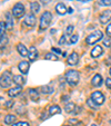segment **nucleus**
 <instances>
[{
	"mask_svg": "<svg viewBox=\"0 0 111 126\" xmlns=\"http://www.w3.org/2000/svg\"><path fill=\"white\" fill-rule=\"evenodd\" d=\"M61 113V108L58 105H53L49 108V114L50 115H56V114H60Z\"/></svg>",
	"mask_w": 111,
	"mask_h": 126,
	"instance_id": "19",
	"label": "nucleus"
},
{
	"mask_svg": "<svg viewBox=\"0 0 111 126\" xmlns=\"http://www.w3.org/2000/svg\"><path fill=\"white\" fill-rule=\"evenodd\" d=\"M41 92L43 94H51L53 93V87L51 85H46V86H42L41 87Z\"/></svg>",
	"mask_w": 111,
	"mask_h": 126,
	"instance_id": "21",
	"label": "nucleus"
},
{
	"mask_svg": "<svg viewBox=\"0 0 111 126\" xmlns=\"http://www.w3.org/2000/svg\"><path fill=\"white\" fill-rule=\"evenodd\" d=\"M98 2L101 6H111V0H99Z\"/></svg>",
	"mask_w": 111,
	"mask_h": 126,
	"instance_id": "28",
	"label": "nucleus"
},
{
	"mask_svg": "<svg viewBox=\"0 0 111 126\" xmlns=\"http://www.w3.org/2000/svg\"><path fill=\"white\" fill-rule=\"evenodd\" d=\"M87 104H88V105H89V106H90V107H91L92 110H97V107H98V105H96V104H95V103L92 102V100H91V98H90V99H88Z\"/></svg>",
	"mask_w": 111,
	"mask_h": 126,
	"instance_id": "29",
	"label": "nucleus"
},
{
	"mask_svg": "<svg viewBox=\"0 0 111 126\" xmlns=\"http://www.w3.org/2000/svg\"><path fill=\"white\" fill-rule=\"evenodd\" d=\"M64 126H70V125H64Z\"/></svg>",
	"mask_w": 111,
	"mask_h": 126,
	"instance_id": "45",
	"label": "nucleus"
},
{
	"mask_svg": "<svg viewBox=\"0 0 111 126\" xmlns=\"http://www.w3.org/2000/svg\"><path fill=\"white\" fill-rule=\"evenodd\" d=\"M91 126H97V125H96V124H92V125Z\"/></svg>",
	"mask_w": 111,
	"mask_h": 126,
	"instance_id": "43",
	"label": "nucleus"
},
{
	"mask_svg": "<svg viewBox=\"0 0 111 126\" xmlns=\"http://www.w3.org/2000/svg\"><path fill=\"white\" fill-rule=\"evenodd\" d=\"M102 39V31L101 30H96L93 32H91L87 38H86V41L89 45H93V44L98 43L99 40Z\"/></svg>",
	"mask_w": 111,
	"mask_h": 126,
	"instance_id": "4",
	"label": "nucleus"
},
{
	"mask_svg": "<svg viewBox=\"0 0 111 126\" xmlns=\"http://www.w3.org/2000/svg\"><path fill=\"white\" fill-rule=\"evenodd\" d=\"M64 44H66V37L62 36L61 38H60V40H59V45H64Z\"/></svg>",
	"mask_w": 111,
	"mask_h": 126,
	"instance_id": "35",
	"label": "nucleus"
},
{
	"mask_svg": "<svg viewBox=\"0 0 111 126\" xmlns=\"http://www.w3.org/2000/svg\"><path fill=\"white\" fill-rule=\"evenodd\" d=\"M52 51H54V52H58V54H61V50H60V49H58V48H52Z\"/></svg>",
	"mask_w": 111,
	"mask_h": 126,
	"instance_id": "37",
	"label": "nucleus"
},
{
	"mask_svg": "<svg viewBox=\"0 0 111 126\" xmlns=\"http://www.w3.org/2000/svg\"><path fill=\"white\" fill-rule=\"evenodd\" d=\"M74 108H76V105L73 104V103H68V104H66V106H64V110H66L67 113H72L74 112Z\"/></svg>",
	"mask_w": 111,
	"mask_h": 126,
	"instance_id": "23",
	"label": "nucleus"
},
{
	"mask_svg": "<svg viewBox=\"0 0 111 126\" xmlns=\"http://www.w3.org/2000/svg\"><path fill=\"white\" fill-rule=\"evenodd\" d=\"M70 123L76 124V123H79V121H77V119H70Z\"/></svg>",
	"mask_w": 111,
	"mask_h": 126,
	"instance_id": "39",
	"label": "nucleus"
},
{
	"mask_svg": "<svg viewBox=\"0 0 111 126\" xmlns=\"http://www.w3.org/2000/svg\"><path fill=\"white\" fill-rule=\"evenodd\" d=\"M13 81V76L10 74L9 71H5L1 77H0V86L3 88H7L11 85V83Z\"/></svg>",
	"mask_w": 111,
	"mask_h": 126,
	"instance_id": "3",
	"label": "nucleus"
},
{
	"mask_svg": "<svg viewBox=\"0 0 111 126\" xmlns=\"http://www.w3.org/2000/svg\"><path fill=\"white\" fill-rule=\"evenodd\" d=\"M109 73H110V75H111V68H110V71H109Z\"/></svg>",
	"mask_w": 111,
	"mask_h": 126,
	"instance_id": "44",
	"label": "nucleus"
},
{
	"mask_svg": "<svg viewBox=\"0 0 111 126\" xmlns=\"http://www.w3.org/2000/svg\"><path fill=\"white\" fill-rule=\"evenodd\" d=\"M79 62V56L77 52H72L71 55H69V57L67 58V63L69 66H76Z\"/></svg>",
	"mask_w": 111,
	"mask_h": 126,
	"instance_id": "9",
	"label": "nucleus"
},
{
	"mask_svg": "<svg viewBox=\"0 0 111 126\" xmlns=\"http://www.w3.org/2000/svg\"><path fill=\"white\" fill-rule=\"evenodd\" d=\"M56 11H57V14H59V15H64L67 12V8L63 3L60 2L56 6Z\"/></svg>",
	"mask_w": 111,
	"mask_h": 126,
	"instance_id": "17",
	"label": "nucleus"
},
{
	"mask_svg": "<svg viewBox=\"0 0 111 126\" xmlns=\"http://www.w3.org/2000/svg\"><path fill=\"white\" fill-rule=\"evenodd\" d=\"M90 98H91L92 102L95 103L96 105H98V106L102 105L104 103V96L101 92H95V93H92Z\"/></svg>",
	"mask_w": 111,
	"mask_h": 126,
	"instance_id": "6",
	"label": "nucleus"
},
{
	"mask_svg": "<svg viewBox=\"0 0 111 126\" xmlns=\"http://www.w3.org/2000/svg\"><path fill=\"white\" fill-rule=\"evenodd\" d=\"M29 66H30V64L28 62H21L19 64V66H18V68H19V70L22 74H27L29 70Z\"/></svg>",
	"mask_w": 111,
	"mask_h": 126,
	"instance_id": "15",
	"label": "nucleus"
},
{
	"mask_svg": "<svg viewBox=\"0 0 111 126\" xmlns=\"http://www.w3.org/2000/svg\"><path fill=\"white\" fill-rule=\"evenodd\" d=\"M45 58L47 60H52V62H57L58 60V56L56 55V54H53V52H48V54H46Z\"/></svg>",
	"mask_w": 111,
	"mask_h": 126,
	"instance_id": "24",
	"label": "nucleus"
},
{
	"mask_svg": "<svg viewBox=\"0 0 111 126\" xmlns=\"http://www.w3.org/2000/svg\"><path fill=\"white\" fill-rule=\"evenodd\" d=\"M17 119V117L14 116V115H7V116L5 117V123L7 124V125H10V124L14 123Z\"/></svg>",
	"mask_w": 111,
	"mask_h": 126,
	"instance_id": "22",
	"label": "nucleus"
},
{
	"mask_svg": "<svg viewBox=\"0 0 111 126\" xmlns=\"http://www.w3.org/2000/svg\"><path fill=\"white\" fill-rule=\"evenodd\" d=\"M51 20H52V15L50 14L49 11H46L45 14L41 15V18H40V27L41 30H45L49 27V25L51 24Z\"/></svg>",
	"mask_w": 111,
	"mask_h": 126,
	"instance_id": "2",
	"label": "nucleus"
},
{
	"mask_svg": "<svg viewBox=\"0 0 111 126\" xmlns=\"http://www.w3.org/2000/svg\"><path fill=\"white\" fill-rule=\"evenodd\" d=\"M12 15L14 18H21L25 15V6L22 3H16L12 8Z\"/></svg>",
	"mask_w": 111,
	"mask_h": 126,
	"instance_id": "5",
	"label": "nucleus"
},
{
	"mask_svg": "<svg viewBox=\"0 0 111 126\" xmlns=\"http://www.w3.org/2000/svg\"><path fill=\"white\" fill-rule=\"evenodd\" d=\"M102 52H103V49H102L101 46H96L93 49L91 50V57L92 58H97V57H100L102 55Z\"/></svg>",
	"mask_w": 111,
	"mask_h": 126,
	"instance_id": "11",
	"label": "nucleus"
},
{
	"mask_svg": "<svg viewBox=\"0 0 111 126\" xmlns=\"http://www.w3.org/2000/svg\"><path fill=\"white\" fill-rule=\"evenodd\" d=\"M7 29V26H6V22L5 21H0V38L5 35V31Z\"/></svg>",
	"mask_w": 111,
	"mask_h": 126,
	"instance_id": "27",
	"label": "nucleus"
},
{
	"mask_svg": "<svg viewBox=\"0 0 111 126\" xmlns=\"http://www.w3.org/2000/svg\"><path fill=\"white\" fill-rule=\"evenodd\" d=\"M28 58L30 62H33L38 58V50L36 49L35 47H30L28 50Z\"/></svg>",
	"mask_w": 111,
	"mask_h": 126,
	"instance_id": "10",
	"label": "nucleus"
},
{
	"mask_svg": "<svg viewBox=\"0 0 111 126\" xmlns=\"http://www.w3.org/2000/svg\"><path fill=\"white\" fill-rule=\"evenodd\" d=\"M99 20L102 25H106L107 22H109L111 20V10H104L100 14Z\"/></svg>",
	"mask_w": 111,
	"mask_h": 126,
	"instance_id": "7",
	"label": "nucleus"
},
{
	"mask_svg": "<svg viewBox=\"0 0 111 126\" xmlns=\"http://www.w3.org/2000/svg\"><path fill=\"white\" fill-rule=\"evenodd\" d=\"M40 1H42V3L43 5H47V3H49L51 0H40Z\"/></svg>",
	"mask_w": 111,
	"mask_h": 126,
	"instance_id": "38",
	"label": "nucleus"
},
{
	"mask_svg": "<svg viewBox=\"0 0 111 126\" xmlns=\"http://www.w3.org/2000/svg\"><path fill=\"white\" fill-rule=\"evenodd\" d=\"M25 78L21 75H13V83H16L18 86H22L25 84Z\"/></svg>",
	"mask_w": 111,
	"mask_h": 126,
	"instance_id": "16",
	"label": "nucleus"
},
{
	"mask_svg": "<svg viewBox=\"0 0 111 126\" xmlns=\"http://www.w3.org/2000/svg\"><path fill=\"white\" fill-rule=\"evenodd\" d=\"M80 1H82V2H86V1H89V0H80Z\"/></svg>",
	"mask_w": 111,
	"mask_h": 126,
	"instance_id": "42",
	"label": "nucleus"
},
{
	"mask_svg": "<svg viewBox=\"0 0 111 126\" xmlns=\"http://www.w3.org/2000/svg\"><path fill=\"white\" fill-rule=\"evenodd\" d=\"M104 45H107L108 47H110V41H109V40H104Z\"/></svg>",
	"mask_w": 111,
	"mask_h": 126,
	"instance_id": "40",
	"label": "nucleus"
},
{
	"mask_svg": "<svg viewBox=\"0 0 111 126\" xmlns=\"http://www.w3.org/2000/svg\"><path fill=\"white\" fill-rule=\"evenodd\" d=\"M106 86L109 88V89H111V78H107L106 79Z\"/></svg>",
	"mask_w": 111,
	"mask_h": 126,
	"instance_id": "34",
	"label": "nucleus"
},
{
	"mask_svg": "<svg viewBox=\"0 0 111 126\" xmlns=\"http://www.w3.org/2000/svg\"><path fill=\"white\" fill-rule=\"evenodd\" d=\"M8 43H9V39H8V37L6 35H3L1 38H0V49H3V48L6 47V46L8 45Z\"/></svg>",
	"mask_w": 111,
	"mask_h": 126,
	"instance_id": "20",
	"label": "nucleus"
},
{
	"mask_svg": "<svg viewBox=\"0 0 111 126\" xmlns=\"http://www.w3.org/2000/svg\"><path fill=\"white\" fill-rule=\"evenodd\" d=\"M30 8H31V11L36 12V14H37V12L40 10V6H39V3L37 2V1H33V2H31Z\"/></svg>",
	"mask_w": 111,
	"mask_h": 126,
	"instance_id": "25",
	"label": "nucleus"
},
{
	"mask_svg": "<svg viewBox=\"0 0 111 126\" xmlns=\"http://www.w3.org/2000/svg\"><path fill=\"white\" fill-rule=\"evenodd\" d=\"M66 79L70 86H76L80 80V75L77 70H69L66 74Z\"/></svg>",
	"mask_w": 111,
	"mask_h": 126,
	"instance_id": "1",
	"label": "nucleus"
},
{
	"mask_svg": "<svg viewBox=\"0 0 111 126\" xmlns=\"http://www.w3.org/2000/svg\"><path fill=\"white\" fill-rule=\"evenodd\" d=\"M17 50H18V52H19L22 57H28V49H27V47L25 45L18 44L17 45Z\"/></svg>",
	"mask_w": 111,
	"mask_h": 126,
	"instance_id": "12",
	"label": "nucleus"
},
{
	"mask_svg": "<svg viewBox=\"0 0 111 126\" xmlns=\"http://www.w3.org/2000/svg\"><path fill=\"white\" fill-rule=\"evenodd\" d=\"M106 32H107V36H108V37H111V22L108 25V26H107Z\"/></svg>",
	"mask_w": 111,
	"mask_h": 126,
	"instance_id": "32",
	"label": "nucleus"
},
{
	"mask_svg": "<svg viewBox=\"0 0 111 126\" xmlns=\"http://www.w3.org/2000/svg\"><path fill=\"white\" fill-rule=\"evenodd\" d=\"M29 97L33 100V102H38L39 100V94L36 89H29Z\"/></svg>",
	"mask_w": 111,
	"mask_h": 126,
	"instance_id": "18",
	"label": "nucleus"
},
{
	"mask_svg": "<svg viewBox=\"0 0 111 126\" xmlns=\"http://www.w3.org/2000/svg\"><path fill=\"white\" fill-rule=\"evenodd\" d=\"M6 17H7V22H6V26H7V29H11L12 26H13V22H12V18L9 14H6Z\"/></svg>",
	"mask_w": 111,
	"mask_h": 126,
	"instance_id": "26",
	"label": "nucleus"
},
{
	"mask_svg": "<svg viewBox=\"0 0 111 126\" xmlns=\"http://www.w3.org/2000/svg\"><path fill=\"white\" fill-rule=\"evenodd\" d=\"M20 93H21V86H18V85H17L16 87L11 88L10 91H8V95H9L10 97H14V96H18Z\"/></svg>",
	"mask_w": 111,
	"mask_h": 126,
	"instance_id": "13",
	"label": "nucleus"
},
{
	"mask_svg": "<svg viewBox=\"0 0 111 126\" xmlns=\"http://www.w3.org/2000/svg\"><path fill=\"white\" fill-rule=\"evenodd\" d=\"M72 11H73V9L70 7V8H69V9H68V12H70V14H71V12H72Z\"/></svg>",
	"mask_w": 111,
	"mask_h": 126,
	"instance_id": "41",
	"label": "nucleus"
},
{
	"mask_svg": "<svg viewBox=\"0 0 111 126\" xmlns=\"http://www.w3.org/2000/svg\"><path fill=\"white\" fill-rule=\"evenodd\" d=\"M24 24L26 25L27 27H29V28L35 27V25H36V16L33 14H28L26 16V18H25Z\"/></svg>",
	"mask_w": 111,
	"mask_h": 126,
	"instance_id": "8",
	"label": "nucleus"
},
{
	"mask_svg": "<svg viewBox=\"0 0 111 126\" xmlns=\"http://www.w3.org/2000/svg\"><path fill=\"white\" fill-rule=\"evenodd\" d=\"M91 84H92V86H95V87H100V86H101V84H102L101 75H99V74L95 75V77H93V78H92V80H91Z\"/></svg>",
	"mask_w": 111,
	"mask_h": 126,
	"instance_id": "14",
	"label": "nucleus"
},
{
	"mask_svg": "<svg viewBox=\"0 0 111 126\" xmlns=\"http://www.w3.org/2000/svg\"><path fill=\"white\" fill-rule=\"evenodd\" d=\"M12 104H13V102H12V100H8V102L6 103V107H7V108H11Z\"/></svg>",
	"mask_w": 111,
	"mask_h": 126,
	"instance_id": "36",
	"label": "nucleus"
},
{
	"mask_svg": "<svg viewBox=\"0 0 111 126\" xmlns=\"http://www.w3.org/2000/svg\"><path fill=\"white\" fill-rule=\"evenodd\" d=\"M73 31V26H68L67 27V30H66V33L67 35H71Z\"/></svg>",
	"mask_w": 111,
	"mask_h": 126,
	"instance_id": "33",
	"label": "nucleus"
},
{
	"mask_svg": "<svg viewBox=\"0 0 111 126\" xmlns=\"http://www.w3.org/2000/svg\"><path fill=\"white\" fill-rule=\"evenodd\" d=\"M12 126H29V124L27 122H18V123L13 124Z\"/></svg>",
	"mask_w": 111,
	"mask_h": 126,
	"instance_id": "31",
	"label": "nucleus"
},
{
	"mask_svg": "<svg viewBox=\"0 0 111 126\" xmlns=\"http://www.w3.org/2000/svg\"><path fill=\"white\" fill-rule=\"evenodd\" d=\"M77 41H78V36H77V35L71 36V38H70V44H76Z\"/></svg>",
	"mask_w": 111,
	"mask_h": 126,
	"instance_id": "30",
	"label": "nucleus"
}]
</instances>
